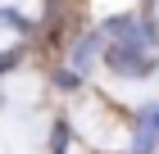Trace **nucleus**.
I'll use <instances>...</instances> for the list:
<instances>
[{
  "label": "nucleus",
  "instance_id": "f257e3e1",
  "mask_svg": "<svg viewBox=\"0 0 159 154\" xmlns=\"http://www.w3.org/2000/svg\"><path fill=\"white\" fill-rule=\"evenodd\" d=\"M105 64H109L114 73H123V77H146V73H155V55H150L146 46H118V41H114V46L105 50Z\"/></svg>",
  "mask_w": 159,
  "mask_h": 154
},
{
  "label": "nucleus",
  "instance_id": "f03ea898",
  "mask_svg": "<svg viewBox=\"0 0 159 154\" xmlns=\"http://www.w3.org/2000/svg\"><path fill=\"white\" fill-rule=\"evenodd\" d=\"M150 145H155V136H150V131H141V136H136V154H150Z\"/></svg>",
  "mask_w": 159,
  "mask_h": 154
},
{
  "label": "nucleus",
  "instance_id": "7ed1b4c3",
  "mask_svg": "<svg viewBox=\"0 0 159 154\" xmlns=\"http://www.w3.org/2000/svg\"><path fill=\"white\" fill-rule=\"evenodd\" d=\"M146 122H150V127H159V104H155V109H146Z\"/></svg>",
  "mask_w": 159,
  "mask_h": 154
},
{
  "label": "nucleus",
  "instance_id": "20e7f679",
  "mask_svg": "<svg viewBox=\"0 0 159 154\" xmlns=\"http://www.w3.org/2000/svg\"><path fill=\"white\" fill-rule=\"evenodd\" d=\"M9 64H14V55H0V68H9Z\"/></svg>",
  "mask_w": 159,
  "mask_h": 154
}]
</instances>
